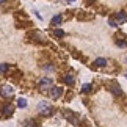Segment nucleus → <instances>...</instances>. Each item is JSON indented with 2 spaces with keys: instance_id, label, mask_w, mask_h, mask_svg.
Here are the masks:
<instances>
[{
  "instance_id": "nucleus-4",
  "label": "nucleus",
  "mask_w": 127,
  "mask_h": 127,
  "mask_svg": "<svg viewBox=\"0 0 127 127\" xmlns=\"http://www.w3.org/2000/svg\"><path fill=\"white\" fill-rule=\"evenodd\" d=\"M49 94H50V97L53 100H58L63 96V88L61 86H52L50 90H49Z\"/></svg>"
},
{
  "instance_id": "nucleus-9",
  "label": "nucleus",
  "mask_w": 127,
  "mask_h": 127,
  "mask_svg": "<svg viewBox=\"0 0 127 127\" xmlns=\"http://www.w3.org/2000/svg\"><path fill=\"white\" fill-rule=\"evenodd\" d=\"M63 82H64L66 85L72 86V85H74V82H75V79H74V75H72V74H64V75H63Z\"/></svg>"
},
{
  "instance_id": "nucleus-23",
  "label": "nucleus",
  "mask_w": 127,
  "mask_h": 127,
  "mask_svg": "<svg viewBox=\"0 0 127 127\" xmlns=\"http://www.w3.org/2000/svg\"><path fill=\"white\" fill-rule=\"evenodd\" d=\"M66 2H67V3H71V2H74V0H66Z\"/></svg>"
},
{
  "instance_id": "nucleus-2",
  "label": "nucleus",
  "mask_w": 127,
  "mask_h": 127,
  "mask_svg": "<svg viewBox=\"0 0 127 127\" xmlns=\"http://www.w3.org/2000/svg\"><path fill=\"white\" fill-rule=\"evenodd\" d=\"M0 96L5 97V99H11V97L14 96V90H13V86H9V85H3V86H0Z\"/></svg>"
},
{
  "instance_id": "nucleus-15",
  "label": "nucleus",
  "mask_w": 127,
  "mask_h": 127,
  "mask_svg": "<svg viewBox=\"0 0 127 127\" xmlns=\"http://www.w3.org/2000/svg\"><path fill=\"white\" fill-rule=\"evenodd\" d=\"M53 36L55 38H63L64 36V32H63L61 28H55V30H53Z\"/></svg>"
},
{
  "instance_id": "nucleus-13",
  "label": "nucleus",
  "mask_w": 127,
  "mask_h": 127,
  "mask_svg": "<svg viewBox=\"0 0 127 127\" xmlns=\"http://www.w3.org/2000/svg\"><path fill=\"white\" fill-rule=\"evenodd\" d=\"M24 126H25V127H41V126L38 124L35 119H27V121H25V124H24Z\"/></svg>"
},
{
  "instance_id": "nucleus-8",
  "label": "nucleus",
  "mask_w": 127,
  "mask_h": 127,
  "mask_svg": "<svg viewBox=\"0 0 127 127\" xmlns=\"http://www.w3.org/2000/svg\"><path fill=\"white\" fill-rule=\"evenodd\" d=\"M113 19H115L118 24H124V22H127V13H126V11H119V13L115 14Z\"/></svg>"
},
{
  "instance_id": "nucleus-14",
  "label": "nucleus",
  "mask_w": 127,
  "mask_h": 127,
  "mask_svg": "<svg viewBox=\"0 0 127 127\" xmlns=\"http://www.w3.org/2000/svg\"><path fill=\"white\" fill-rule=\"evenodd\" d=\"M17 107H19V108H25V107H27V100L24 99V97H19V99H17Z\"/></svg>"
},
{
  "instance_id": "nucleus-20",
  "label": "nucleus",
  "mask_w": 127,
  "mask_h": 127,
  "mask_svg": "<svg viewBox=\"0 0 127 127\" xmlns=\"http://www.w3.org/2000/svg\"><path fill=\"white\" fill-rule=\"evenodd\" d=\"M42 67H44V69H47V71H53V66L50 64V63H49V64H47V66H46V64H44Z\"/></svg>"
},
{
  "instance_id": "nucleus-17",
  "label": "nucleus",
  "mask_w": 127,
  "mask_h": 127,
  "mask_svg": "<svg viewBox=\"0 0 127 127\" xmlns=\"http://www.w3.org/2000/svg\"><path fill=\"white\" fill-rule=\"evenodd\" d=\"M108 25H110V27H113V28H118V27H119V24L116 22L113 17H110V19H108Z\"/></svg>"
},
{
  "instance_id": "nucleus-12",
  "label": "nucleus",
  "mask_w": 127,
  "mask_h": 127,
  "mask_svg": "<svg viewBox=\"0 0 127 127\" xmlns=\"http://www.w3.org/2000/svg\"><path fill=\"white\" fill-rule=\"evenodd\" d=\"M61 19H63V17L60 16V14H58V16H53V17H52V22H50V24H52V27H57V25H60Z\"/></svg>"
},
{
  "instance_id": "nucleus-11",
  "label": "nucleus",
  "mask_w": 127,
  "mask_h": 127,
  "mask_svg": "<svg viewBox=\"0 0 127 127\" xmlns=\"http://www.w3.org/2000/svg\"><path fill=\"white\" fill-rule=\"evenodd\" d=\"M93 17H94V16L90 14V13H83V11L79 13V19H80V21H91Z\"/></svg>"
},
{
  "instance_id": "nucleus-1",
  "label": "nucleus",
  "mask_w": 127,
  "mask_h": 127,
  "mask_svg": "<svg viewBox=\"0 0 127 127\" xmlns=\"http://www.w3.org/2000/svg\"><path fill=\"white\" fill-rule=\"evenodd\" d=\"M38 111H39L41 116H52L53 113H55V110L50 107L49 102H41V104L38 105Z\"/></svg>"
},
{
  "instance_id": "nucleus-22",
  "label": "nucleus",
  "mask_w": 127,
  "mask_h": 127,
  "mask_svg": "<svg viewBox=\"0 0 127 127\" xmlns=\"http://www.w3.org/2000/svg\"><path fill=\"white\" fill-rule=\"evenodd\" d=\"M8 0H0V5H3V3H6Z\"/></svg>"
},
{
  "instance_id": "nucleus-19",
  "label": "nucleus",
  "mask_w": 127,
  "mask_h": 127,
  "mask_svg": "<svg viewBox=\"0 0 127 127\" xmlns=\"http://www.w3.org/2000/svg\"><path fill=\"white\" fill-rule=\"evenodd\" d=\"M91 88H93V86H91L90 83H85L83 86H82V93H90V91H91Z\"/></svg>"
},
{
  "instance_id": "nucleus-16",
  "label": "nucleus",
  "mask_w": 127,
  "mask_h": 127,
  "mask_svg": "<svg viewBox=\"0 0 127 127\" xmlns=\"http://www.w3.org/2000/svg\"><path fill=\"white\" fill-rule=\"evenodd\" d=\"M8 69H9V66L6 63H0V74H6Z\"/></svg>"
},
{
  "instance_id": "nucleus-24",
  "label": "nucleus",
  "mask_w": 127,
  "mask_h": 127,
  "mask_svg": "<svg viewBox=\"0 0 127 127\" xmlns=\"http://www.w3.org/2000/svg\"><path fill=\"white\" fill-rule=\"evenodd\" d=\"M126 77H127V75H126Z\"/></svg>"
},
{
  "instance_id": "nucleus-7",
  "label": "nucleus",
  "mask_w": 127,
  "mask_h": 127,
  "mask_svg": "<svg viewBox=\"0 0 127 127\" xmlns=\"http://www.w3.org/2000/svg\"><path fill=\"white\" fill-rule=\"evenodd\" d=\"M14 113V107L11 104H5L2 107V115H3V118H11Z\"/></svg>"
},
{
  "instance_id": "nucleus-10",
  "label": "nucleus",
  "mask_w": 127,
  "mask_h": 127,
  "mask_svg": "<svg viewBox=\"0 0 127 127\" xmlns=\"http://www.w3.org/2000/svg\"><path fill=\"white\" fill-rule=\"evenodd\" d=\"M94 64H96V67H105L107 64H108V61H107L105 58H96Z\"/></svg>"
},
{
  "instance_id": "nucleus-3",
  "label": "nucleus",
  "mask_w": 127,
  "mask_h": 127,
  "mask_svg": "<svg viewBox=\"0 0 127 127\" xmlns=\"http://www.w3.org/2000/svg\"><path fill=\"white\" fill-rule=\"evenodd\" d=\"M64 118L69 121L71 124H74V126H80V119H79V116H77L74 111H71V110H64Z\"/></svg>"
},
{
  "instance_id": "nucleus-21",
  "label": "nucleus",
  "mask_w": 127,
  "mask_h": 127,
  "mask_svg": "<svg viewBox=\"0 0 127 127\" xmlns=\"http://www.w3.org/2000/svg\"><path fill=\"white\" fill-rule=\"evenodd\" d=\"M94 2H96V0H86V3H88V5H91V3H94Z\"/></svg>"
},
{
  "instance_id": "nucleus-6",
  "label": "nucleus",
  "mask_w": 127,
  "mask_h": 127,
  "mask_svg": "<svg viewBox=\"0 0 127 127\" xmlns=\"http://www.w3.org/2000/svg\"><path fill=\"white\" fill-rule=\"evenodd\" d=\"M108 90L113 96H123V90H121V86L116 83V82H110L108 83Z\"/></svg>"
},
{
  "instance_id": "nucleus-18",
  "label": "nucleus",
  "mask_w": 127,
  "mask_h": 127,
  "mask_svg": "<svg viewBox=\"0 0 127 127\" xmlns=\"http://www.w3.org/2000/svg\"><path fill=\"white\" fill-rule=\"evenodd\" d=\"M116 46H119V47H126L127 46V42L124 39H121V38H116Z\"/></svg>"
},
{
  "instance_id": "nucleus-5",
  "label": "nucleus",
  "mask_w": 127,
  "mask_h": 127,
  "mask_svg": "<svg viewBox=\"0 0 127 127\" xmlns=\"http://www.w3.org/2000/svg\"><path fill=\"white\" fill-rule=\"evenodd\" d=\"M52 88V79L49 77H42L39 80V91H49Z\"/></svg>"
}]
</instances>
